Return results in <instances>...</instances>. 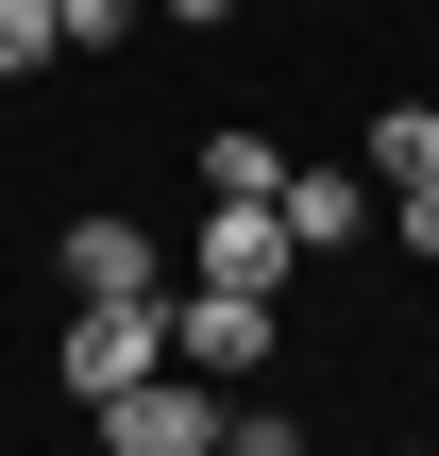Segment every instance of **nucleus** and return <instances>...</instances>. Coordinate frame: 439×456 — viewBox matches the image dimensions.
Returning <instances> with one entry per match:
<instances>
[{
    "label": "nucleus",
    "mask_w": 439,
    "mask_h": 456,
    "mask_svg": "<svg viewBox=\"0 0 439 456\" xmlns=\"http://www.w3.org/2000/svg\"><path fill=\"white\" fill-rule=\"evenodd\" d=\"M85 423H102L118 456H220V389H203V372L169 355V372H135V389H102Z\"/></svg>",
    "instance_id": "f257e3e1"
},
{
    "label": "nucleus",
    "mask_w": 439,
    "mask_h": 456,
    "mask_svg": "<svg viewBox=\"0 0 439 456\" xmlns=\"http://www.w3.org/2000/svg\"><path fill=\"white\" fill-rule=\"evenodd\" d=\"M135 372H169V288H135V305H85V322H68V406H102V389H135Z\"/></svg>",
    "instance_id": "f03ea898"
},
{
    "label": "nucleus",
    "mask_w": 439,
    "mask_h": 456,
    "mask_svg": "<svg viewBox=\"0 0 439 456\" xmlns=\"http://www.w3.org/2000/svg\"><path fill=\"white\" fill-rule=\"evenodd\" d=\"M169 355H186L203 389H254V372H271V305H254V288H186V305H169Z\"/></svg>",
    "instance_id": "7ed1b4c3"
},
{
    "label": "nucleus",
    "mask_w": 439,
    "mask_h": 456,
    "mask_svg": "<svg viewBox=\"0 0 439 456\" xmlns=\"http://www.w3.org/2000/svg\"><path fill=\"white\" fill-rule=\"evenodd\" d=\"M288 271H305V237H288V203H203V288H254V305H271Z\"/></svg>",
    "instance_id": "20e7f679"
},
{
    "label": "nucleus",
    "mask_w": 439,
    "mask_h": 456,
    "mask_svg": "<svg viewBox=\"0 0 439 456\" xmlns=\"http://www.w3.org/2000/svg\"><path fill=\"white\" fill-rule=\"evenodd\" d=\"M135 288H169L152 220H68V305H135Z\"/></svg>",
    "instance_id": "39448f33"
},
{
    "label": "nucleus",
    "mask_w": 439,
    "mask_h": 456,
    "mask_svg": "<svg viewBox=\"0 0 439 456\" xmlns=\"http://www.w3.org/2000/svg\"><path fill=\"white\" fill-rule=\"evenodd\" d=\"M271 203H288V237H305V254H338V237H355V169H288Z\"/></svg>",
    "instance_id": "423d86ee"
},
{
    "label": "nucleus",
    "mask_w": 439,
    "mask_h": 456,
    "mask_svg": "<svg viewBox=\"0 0 439 456\" xmlns=\"http://www.w3.org/2000/svg\"><path fill=\"white\" fill-rule=\"evenodd\" d=\"M372 186H439V102H389L372 118Z\"/></svg>",
    "instance_id": "0eeeda50"
},
{
    "label": "nucleus",
    "mask_w": 439,
    "mask_h": 456,
    "mask_svg": "<svg viewBox=\"0 0 439 456\" xmlns=\"http://www.w3.org/2000/svg\"><path fill=\"white\" fill-rule=\"evenodd\" d=\"M271 186H288L271 135H203V203H271Z\"/></svg>",
    "instance_id": "6e6552de"
},
{
    "label": "nucleus",
    "mask_w": 439,
    "mask_h": 456,
    "mask_svg": "<svg viewBox=\"0 0 439 456\" xmlns=\"http://www.w3.org/2000/svg\"><path fill=\"white\" fill-rule=\"evenodd\" d=\"M51 34H68V51H118V34H135V0H51Z\"/></svg>",
    "instance_id": "1a4fd4ad"
},
{
    "label": "nucleus",
    "mask_w": 439,
    "mask_h": 456,
    "mask_svg": "<svg viewBox=\"0 0 439 456\" xmlns=\"http://www.w3.org/2000/svg\"><path fill=\"white\" fill-rule=\"evenodd\" d=\"M68 34H51V0H0V68H51Z\"/></svg>",
    "instance_id": "9d476101"
},
{
    "label": "nucleus",
    "mask_w": 439,
    "mask_h": 456,
    "mask_svg": "<svg viewBox=\"0 0 439 456\" xmlns=\"http://www.w3.org/2000/svg\"><path fill=\"white\" fill-rule=\"evenodd\" d=\"M220 456H305V423H288V406H237V423H220Z\"/></svg>",
    "instance_id": "9b49d317"
},
{
    "label": "nucleus",
    "mask_w": 439,
    "mask_h": 456,
    "mask_svg": "<svg viewBox=\"0 0 439 456\" xmlns=\"http://www.w3.org/2000/svg\"><path fill=\"white\" fill-rule=\"evenodd\" d=\"M389 237H406V254H439V186H406V203H389Z\"/></svg>",
    "instance_id": "f8f14e48"
},
{
    "label": "nucleus",
    "mask_w": 439,
    "mask_h": 456,
    "mask_svg": "<svg viewBox=\"0 0 439 456\" xmlns=\"http://www.w3.org/2000/svg\"><path fill=\"white\" fill-rule=\"evenodd\" d=\"M169 17H203V34H220V17H237V0H169Z\"/></svg>",
    "instance_id": "ddd939ff"
}]
</instances>
